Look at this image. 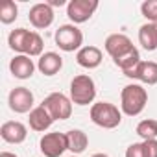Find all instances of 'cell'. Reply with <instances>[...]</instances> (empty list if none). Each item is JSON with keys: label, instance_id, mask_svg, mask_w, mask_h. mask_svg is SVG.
Instances as JSON below:
<instances>
[{"label": "cell", "instance_id": "cell-27", "mask_svg": "<svg viewBox=\"0 0 157 157\" xmlns=\"http://www.w3.org/2000/svg\"><path fill=\"white\" fill-rule=\"evenodd\" d=\"M48 4L54 8V6H65V0H48Z\"/></svg>", "mask_w": 157, "mask_h": 157}, {"label": "cell", "instance_id": "cell-25", "mask_svg": "<svg viewBox=\"0 0 157 157\" xmlns=\"http://www.w3.org/2000/svg\"><path fill=\"white\" fill-rule=\"evenodd\" d=\"M144 146V157H157V139L142 140Z\"/></svg>", "mask_w": 157, "mask_h": 157}, {"label": "cell", "instance_id": "cell-22", "mask_svg": "<svg viewBox=\"0 0 157 157\" xmlns=\"http://www.w3.org/2000/svg\"><path fill=\"white\" fill-rule=\"evenodd\" d=\"M19 17V8L13 0H4L0 4V22L2 24H11Z\"/></svg>", "mask_w": 157, "mask_h": 157}, {"label": "cell", "instance_id": "cell-12", "mask_svg": "<svg viewBox=\"0 0 157 157\" xmlns=\"http://www.w3.org/2000/svg\"><path fill=\"white\" fill-rule=\"evenodd\" d=\"M104 46H105V52H107L113 59H117V57L124 56L126 52H129L131 48H135L133 43H131V39H129L128 35H124V33H111V35L105 39Z\"/></svg>", "mask_w": 157, "mask_h": 157}, {"label": "cell", "instance_id": "cell-19", "mask_svg": "<svg viewBox=\"0 0 157 157\" xmlns=\"http://www.w3.org/2000/svg\"><path fill=\"white\" fill-rule=\"evenodd\" d=\"M28 35H30V30L26 28H17L13 30L10 35H8V44L13 52L17 54H24L26 50V43H28Z\"/></svg>", "mask_w": 157, "mask_h": 157}, {"label": "cell", "instance_id": "cell-5", "mask_svg": "<svg viewBox=\"0 0 157 157\" xmlns=\"http://www.w3.org/2000/svg\"><path fill=\"white\" fill-rule=\"evenodd\" d=\"M43 105L48 109L54 120H67L72 115V100L63 93H52L43 100Z\"/></svg>", "mask_w": 157, "mask_h": 157}, {"label": "cell", "instance_id": "cell-26", "mask_svg": "<svg viewBox=\"0 0 157 157\" xmlns=\"http://www.w3.org/2000/svg\"><path fill=\"white\" fill-rule=\"evenodd\" d=\"M126 157H144V146L142 142H133L126 150Z\"/></svg>", "mask_w": 157, "mask_h": 157}, {"label": "cell", "instance_id": "cell-24", "mask_svg": "<svg viewBox=\"0 0 157 157\" xmlns=\"http://www.w3.org/2000/svg\"><path fill=\"white\" fill-rule=\"evenodd\" d=\"M140 13L148 22L155 24L157 22V0H144L140 4Z\"/></svg>", "mask_w": 157, "mask_h": 157}, {"label": "cell", "instance_id": "cell-14", "mask_svg": "<svg viewBox=\"0 0 157 157\" xmlns=\"http://www.w3.org/2000/svg\"><path fill=\"white\" fill-rule=\"evenodd\" d=\"M102 59H104L102 50H100L98 46H93V44L83 46L82 50H78V54H76V61H78V65L83 67V68H89V70L100 67Z\"/></svg>", "mask_w": 157, "mask_h": 157}, {"label": "cell", "instance_id": "cell-4", "mask_svg": "<svg viewBox=\"0 0 157 157\" xmlns=\"http://www.w3.org/2000/svg\"><path fill=\"white\" fill-rule=\"evenodd\" d=\"M56 44L63 52H74V50H82L83 46V33L76 24H63L56 30Z\"/></svg>", "mask_w": 157, "mask_h": 157}, {"label": "cell", "instance_id": "cell-20", "mask_svg": "<svg viewBox=\"0 0 157 157\" xmlns=\"http://www.w3.org/2000/svg\"><path fill=\"white\" fill-rule=\"evenodd\" d=\"M140 61H142V59H140V52H139V48H131V50H129V52H126L124 56H120V57L113 59V63H115L122 72H128V70L135 68Z\"/></svg>", "mask_w": 157, "mask_h": 157}, {"label": "cell", "instance_id": "cell-13", "mask_svg": "<svg viewBox=\"0 0 157 157\" xmlns=\"http://www.w3.org/2000/svg\"><path fill=\"white\" fill-rule=\"evenodd\" d=\"M10 72L17 78V80H28V78H32L33 72H35V63H33V59L30 56L17 54L10 63Z\"/></svg>", "mask_w": 157, "mask_h": 157}, {"label": "cell", "instance_id": "cell-6", "mask_svg": "<svg viewBox=\"0 0 157 157\" xmlns=\"http://www.w3.org/2000/svg\"><path fill=\"white\" fill-rule=\"evenodd\" d=\"M98 10V0H70L67 4V15L72 24L87 22Z\"/></svg>", "mask_w": 157, "mask_h": 157}, {"label": "cell", "instance_id": "cell-28", "mask_svg": "<svg viewBox=\"0 0 157 157\" xmlns=\"http://www.w3.org/2000/svg\"><path fill=\"white\" fill-rule=\"evenodd\" d=\"M0 157H19V155H15L11 151H2V153H0Z\"/></svg>", "mask_w": 157, "mask_h": 157}, {"label": "cell", "instance_id": "cell-23", "mask_svg": "<svg viewBox=\"0 0 157 157\" xmlns=\"http://www.w3.org/2000/svg\"><path fill=\"white\" fill-rule=\"evenodd\" d=\"M137 135L142 137L144 140L148 139H157V120L155 118H146L137 124Z\"/></svg>", "mask_w": 157, "mask_h": 157}, {"label": "cell", "instance_id": "cell-2", "mask_svg": "<svg viewBox=\"0 0 157 157\" xmlns=\"http://www.w3.org/2000/svg\"><path fill=\"white\" fill-rule=\"evenodd\" d=\"M89 115H91V120L104 129H115L122 122V111L115 104H109V102L93 104Z\"/></svg>", "mask_w": 157, "mask_h": 157}, {"label": "cell", "instance_id": "cell-30", "mask_svg": "<svg viewBox=\"0 0 157 157\" xmlns=\"http://www.w3.org/2000/svg\"><path fill=\"white\" fill-rule=\"evenodd\" d=\"M155 30H157V22H155Z\"/></svg>", "mask_w": 157, "mask_h": 157}, {"label": "cell", "instance_id": "cell-8", "mask_svg": "<svg viewBox=\"0 0 157 157\" xmlns=\"http://www.w3.org/2000/svg\"><path fill=\"white\" fill-rule=\"evenodd\" d=\"M8 104L13 113H30L33 109V93L28 87H15L8 96Z\"/></svg>", "mask_w": 157, "mask_h": 157}, {"label": "cell", "instance_id": "cell-15", "mask_svg": "<svg viewBox=\"0 0 157 157\" xmlns=\"http://www.w3.org/2000/svg\"><path fill=\"white\" fill-rule=\"evenodd\" d=\"M28 122H30V128L33 129V131H46L52 124H54V118H52V115L48 113V109L41 104V105H37V107H33L32 111H30V117H28Z\"/></svg>", "mask_w": 157, "mask_h": 157}, {"label": "cell", "instance_id": "cell-1", "mask_svg": "<svg viewBox=\"0 0 157 157\" xmlns=\"http://www.w3.org/2000/svg\"><path fill=\"white\" fill-rule=\"evenodd\" d=\"M148 104V93L139 83H129L120 93V109L128 117H137Z\"/></svg>", "mask_w": 157, "mask_h": 157}, {"label": "cell", "instance_id": "cell-9", "mask_svg": "<svg viewBox=\"0 0 157 157\" xmlns=\"http://www.w3.org/2000/svg\"><path fill=\"white\" fill-rule=\"evenodd\" d=\"M28 21L33 28L37 30H46L48 26H52L54 22V8L48 4V2H39V4H33L30 8V13H28Z\"/></svg>", "mask_w": 157, "mask_h": 157}, {"label": "cell", "instance_id": "cell-10", "mask_svg": "<svg viewBox=\"0 0 157 157\" xmlns=\"http://www.w3.org/2000/svg\"><path fill=\"white\" fill-rule=\"evenodd\" d=\"M124 76L139 80L140 83H146V85H155L157 83V63L155 61H140L135 68L124 72Z\"/></svg>", "mask_w": 157, "mask_h": 157}, {"label": "cell", "instance_id": "cell-18", "mask_svg": "<svg viewBox=\"0 0 157 157\" xmlns=\"http://www.w3.org/2000/svg\"><path fill=\"white\" fill-rule=\"evenodd\" d=\"M139 43L148 52H155L157 50V30H155V24L146 22V24H142L139 28Z\"/></svg>", "mask_w": 157, "mask_h": 157}, {"label": "cell", "instance_id": "cell-21", "mask_svg": "<svg viewBox=\"0 0 157 157\" xmlns=\"http://www.w3.org/2000/svg\"><path fill=\"white\" fill-rule=\"evenodd\" d=\"M43 48H44L43 37H41L37 32H30L24 56H30V57H37V56H39V57H41V56H43Z\"/></svg>", "mask_w": 157, "mask_h": 157}, {"label": "cell", "instance_id": "cell-29", "mask_svg": "<svg viewBox=\"0 0 157 157\" xmlns=\"http://www.w3.org/2000/svg\"><path fill=\"white\" fill-rule=\"evenodd\" d=\"M93 157H109V155H105V153H94Z\"/></svg>", "mask_w": 157, "mask_h": 157}, {"label": "cell", "instance_id": "cell-11", "mask_svg": "<svg viewBox=\"0 0 157 157\" xmlns=\"http://www.w3.org/2000/svg\"><path fill=\"white\" fill-rule=\"evenodd\" d=\"M0 137L10 144H21L28 137V129L19 120H8L0 126Z\"/></svg>", "mask_w": 157, "mask_h": 157}, {"label": "cell", "instance_id": "cell-7", "mask_svg": "<svg viewBox=\"0 0 157 157\" xmlns=\"http://www.w3.org/2000/svg\"><path fill=\"white\" fill-rule=\"evenodd\" d=\"M39 150L44 157H61L68 148H67V135L59 131L44 133L39 140Z\"/></svg>", "mask_w": 157, "mask_h": 157}, {"label": "cell", "instance_id": "cell-3", "mask_svg": "<svg viewBox=\"0 0 157 157\" xmlns=\"http://www.w3.org/2000/svg\"><path fill=\"white\" fill-rule=\"evenodd\" d=\"M96 98L94 80L87 74H80L70 82V100L76 105H89Z\"/></svg>", "mask_w": 157, "mask_h": 157}, {"label": "cell", "instance_id": "cell-17", "mask_svg": "<svg viewBox=\"0 0 157 157\" xmlns=\"http://www.w3.org/2000/svg\"><path fill=\"white\" fill-rule=\"evenodd\" d=\"M65 135H67V148H68L74 155L83 153V151L87 150V146H89V137H87L85 131H82V129H70V131H67Z\"/></svg>", "mask_w": 157, "mask_h": 157}, {"label": "cell", "instance_id": "cell-16", "mask_svg": "<svg viewBox=\"0 0 157 157\" xmlns=\"http://www.w3.org/2000/svg\"><path fill=\"white\" fill-rule=\"evenodd\" d=\"M37 68L44 76H56L63 68V57L56 52H44L37 61Z\"/></svg>", "mask_w": 157, "mask_h": 157}, {"label": "cell", "instance_id": "cell-31", "mask_svg": "<svg viewBox=\"0 0 157 157\" xmlns=\"http://www.w3.org/2000/svg\"><path fill=\"white\" fill-rule=\"evenodd\" d=\"M70 157H78V155H70Z\"/></svg>", "mask_w": 157, "mask_h": 157}]
</instances>
